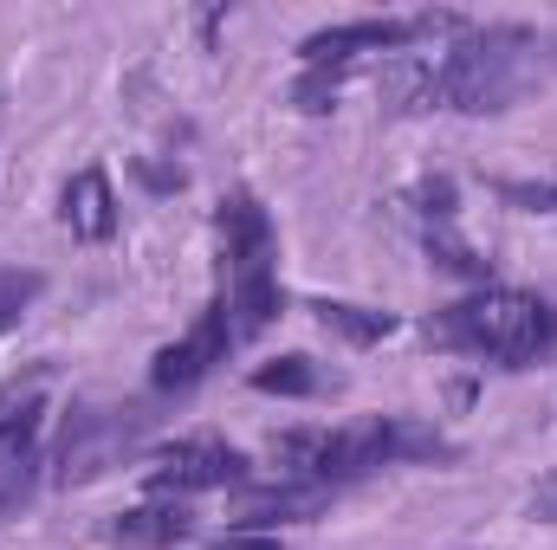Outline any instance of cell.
<instances>
[{
	"mask_svg": "<svg viewBox=\"0 0 557 550\" xmlns=\"http://www.w3.org/2000/svg\"><path fill=\"white\" fill-rule=\"evenodd\" d=\"M39 285H46L39 273H0V330H7L33 298H39Z\"/></svg>",
	"mask_w": 557,
	"mask_h": 550,
	"instance_id": "d6986e66",
	"label": "cell"
},
{
	"mask_svg": "<svg viewBox=\"0 0 557 550\" xmlns=\"http://www.w3.org/2000/svg\"><path fill=\"white\" fill-rule=\"evenodd\" d=\"M208 550H285V545H278L273 532H227L221 545H208Z\"/></svg>",
	"mask_w": 557,
	"mask_h": 550,
	"instance_id": "7402d4cb",
	"label": "cell"
},
{
	"mask_svg": "<svg viewBox=\"0 0 557 550\" xmlns=\"http://www.w3.org/2000/svg\"><path fill=\"white\" fill-rule=\"evenodd\" d=\"M59 221L78 234V240H91V247H104L111 234H117V195H111V175L91 162V168H78L72 182H65V195H59Z\"/></svg>",
	"mask_w": 557,
	"mask_h": 550,
	"instance_id": "9c48e42d",
	"label": "cell"
},
{
	"mask_svg": "<svg viewBox=\"0 0 557 550\" xmlns=\"http://www.w3.org/2000/svg\"><path fill=\"white\" fill-rule=\"evenodd\" d=\"M20 499H26V486H0V518H7V512H13Z\"/></svg>",
	"mask_w": 557,
	"mask_h": 550,
	"instance_id": "603a6c76",
	"label": "cell"
},
{
	"mask_svg": "<svg viewBox=\"0 0 557 550\" xmlns=\"http://www.w3.org/2000/svg\"><path fill=\"white\" fill-rule=\"evenodd\" d=\"M421 39V20H344V26H318L298 39L305 65H350L357 52H409Z\"/></svg>",
	"mask_w": 557,
	"mask_h": 550,
	"instance_id": "52a82bcc",
	"label": "cell"
},
{
	"mask_svg": "<svg viewBox=\"0 0 557 550\" xmlns=\"http://www.w3.org/2000/svg\"><path fill=\"white\" fill-rule=\"evenodd\" d=\"M227 324H234V343H247V337H260L267 324L278 317V304H285V291H278V273H247V278H227Z\"/></svg>",
	"mask_w": 557,
	"mask_h": 550,
	"instance_id": "8fae6325",
	"label": "cell"
},
{
	"mask_svg": "<svg viewBox=\"0 0 557 550\" xmlns=\"http://www.w3.org/2000/svg\"><path fill=\"white\" fill-rule=\"evenodd\" d=\"M525 52L532 33L519 26H467L434 65V111H467V117L506 111L525 91Z\"/></svg>",
	"mask_w": 557,
	"mask_h": 550,
	"instance_id": "7a4b0ae2",
	"label": "cell"
},
{
	"mask_svg": "<svg viewBox=\"0 0 557 550\" xmlns=\"http://www.w3.org/2000/svg\"><path fill=\"white\" fill-rule=\"evenodd\" d=\"M409 208H416L428 227H447V221H454V208H460V188H454V175H434V182H421L416 195H409Z\"/></svg>",
	"mask_w": 557,
	"mask_h": 550,
	"instance_id": "e0dca14e",
	"label": "cell"
},
{
	"mask_svg": "<svg viewBox=\"0 0 557 550\" xmlns=\"http://www.w3.org/2000/svg\"><path fill=\"white\" fill-rule=\"evenodd\" d=\"M247 453L214 440V434H195V440H175L156 453L149 466V499H188V492H221V486H240L247 479Z\"/></svg>",
	"mask_w": 557,
	"mask_h": 550,
	"instance_id": "277c9868",
	"label": "cell"
},
{
	"mask_svg": "<svg viewBox=\"0 0 557 550\" xmlns=\"http://www.w3.org/2000/svg\"><path fill=\"white\" fill-rule=\"evenodd\" d=\"M104 538L124 550H175L195 538V512L182 505V499H143L131 512H117L111 525H104Z\"/></svg>",
	"mask_w": 557,
	"mask_h": 550,
	"instance_id": "ba28073f",
	"label": "cell"
},
{
	"mask_svg": "<svg viewBox=\"0 0 557 550\" xmlns=\"http://www.w3.org/2000/svg\"><path fill=\"white\" fill-rule=\"evenodd\" d=\"M39 421H46V402H39V396H26V402L0 409V479H7V473H20V466H33Z\"/></svg>",
	"mask_w": 557,
	"mask_h": 550,
	"instance_id": "5bb4252c",
	"label": "cell"
},
{
	"mask_svg": "<svg viewBox=\"0 0 557 550\" xmlns=\"http://www.w3.org/2000/svg\"><path fill=\"white\" fill-rule=\"evenodd\" d=\"M428 337L460 357H486L499 370H532L557 350V304L519 285H480L473 298L428 317Z\"/></svg>",
	"mask_w": 557,
	"mask_h": 550,
	"instance_id": "6da1fadb",
	"label": "cell"
},
{
	"mask_svg": "<svg viewBox=\"0 0 557 550\" xmlns=\"http://www.w3.org/2000/svg\"><path fill=\"white\" fill-rule=\"evenodd\" d=\"M428 260H434L441 273L467 278V285H493V260H486L473 240H460L454 221H447V227H428Z\"/></svg>",
	"mask_w": 557,
	"mask_h": 550,
	"instance_id": "9a60e30c",
	"label": "cell"
},
{
	"mask_svg": "<svg viewBox=\"0 0 557 550\" xmlns=\"http://www.w3.org/2000/svg\"><path fill=\"white\" fill-rule=\"evenodd\" d=\"M214 234H221V260H227V278L273 273L278 234H273V214L260 208V195H247V188L221 195V208H214Z\"/></svg>",
	"mask_w": 557,
	"mask_h": 550,
	"instance_id": "8992f818",
	"label": "cell"
},
{
	"mask_svg": "<svg viewBox=\"0 0 557 550\" xmlns=\"http://www.w3.org/2000/svg\"><path fill=\"white\" fill-rule=\"evenodd\" d=\"M532 518H539V525H557V473H545V479L532 486Z\"/></svg>",
	"mask_w": 557,
	"mask_h": 550,
	"instance_id": "ffe728a7",
	"label": "cell"
},
{
	"mask_svg": "<svg viewBox=\"0 0 557 550\" xmlns=\"http://www.w3.org/2000/svg\"><path fill=\"white\" fill-rule=\"evenodd\" d=\"M311 311H318V324H324L331 337H344V343H357V350H370V343H383V337L396 330V317H389V311L344 304V298H318Z\"/></svg>",
	"mask_w": 557,
	"mask_h": 550,
	"instance_id": "4fadbf2b",
	"label": "cell"
},
{
	"mask_svg": "<svg viewBox=\"0 0 557 550\" xmlns=\"http://www.w3.org/2000/svg\"><path fill=\"white\" fill-rule=\"evenodd\" d=\"M331 505V486H311V479H278L240 499V525L234 532H267V525H292V518H318Z\"/></svg>",
	"mask_w": 557,
	"mask_h": 550,
	"instance_id": "30bf717a",
	"label": "cell"
},
{
	"mask_svg": "<svg viewBox=\"0 0 557 550\" xmlns=\"http://www.w3.org/2000/svg\"><path fill=\"white\" fill-rule=\"evenodd\" d=\"M143 447V409H72L59 440V486H91Z\"/></svg>",
	"mask_w": 557,
	"mask_h": 550,
	"instance_id": "3957f363",
	"label": "cell"
},
{
	"mask_svg": "<svg viewBox=\"0 0 557 550\" xmlns=\"http://www.w3.org/2000/svg\"><path fill=\"white\" fill-rule=\"evenodd\" d=\"M137 182H143V188H156V195H175L188 175H182V168H156V162H137Z\"/></svg>",
	"mask_w": 557,
	"mask_h": 550,
	"instance_id": "44dd1931",
	"label": "cell"
},
{
	"mask_svg": "<svg viewBox=\"0 0 557 550\" xmlns=\"http://www.w3.org/2000/svg\"><path fill=\"white\" fill-rule=\"evenodd\" d=\"M227 350H234V324H227V298H214L188 324V337H175L169 350H156V363H149L156 396H188L214 363H227Z\"/></svg>",
	"mask_w": 557,
	"mask_h": 550,
	"instance_id": "5b68a950",
	"label": "cell"
},
{
	"mask_svg": "<svg viewBox=\"0 0 557 550\" xmlns=\"http://www.w3.org/2000/svg\"><path fill=\"white\" fill-rule=\"evenodd\" d=\"M493 195L519 214H557V182H493Z\"/></svg>",
	"mask_w": 557,
	"mask_h": 550,
	"instance_id": "ac0fdd59",
	"label": "cell"
},
{
	"mask_svg": "<svg viewBox=\"0 0 557 550\" xmlns=\"http://www.w3.org/2000/svg\"><path fill=\"white\" fill-rule=\"evenodd\" d=\"M344 72H350V65H305L298 85H292V104H298V111H331L337 91H344Z\"/></svg>",
	"mask_w": 557,
	"mask_h": 550,
	"instance_id": "2e32d148",
	"label": "cell"
},
{
	"mask_svg": "<svg viewBox=\"0 0 557 550\" xmlns=\"http://www.w3.org/2000/svg\"><path fill=\"white\" fill-rule=\"evenodd\" d=\"M253 389H260V396H285V402H311V396H324V389H337V383H331L311 357L292 350V357H273V363L253 370Z\"/></svg>",
	"mask_w": 557,
	"mask_h": 550,
	"instance_id": "7c38bea8",
	"label": "cell"
}]
</instances>
